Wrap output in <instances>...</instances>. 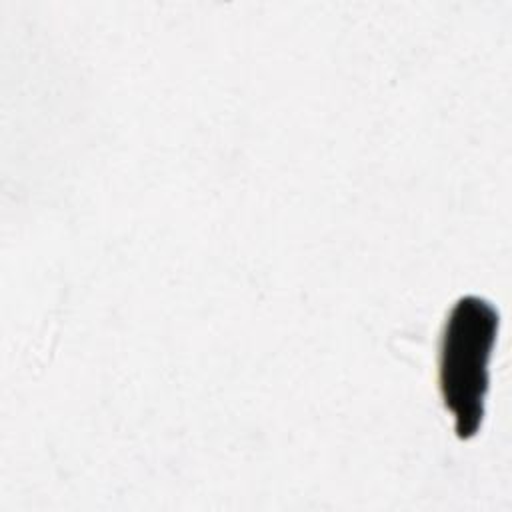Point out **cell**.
<instances>
[{
	"mask_svg": "<svg viewBox=\"0 0 512 512\" xmlns=\"http://www.w3.org/2000/svg\"><path fill=\"white\" fill-rule=\"evenodd\" d=\"M496 334L498 312L480 296L458 298L444 322L438 386L446 410L454 416V430L460 440H468L480 430Z\"/></svg>",
	"mask_w": 512,
	"mask_h": 512,
	"instance_id": "1",
	"label": "cell"
}]
</instances>
